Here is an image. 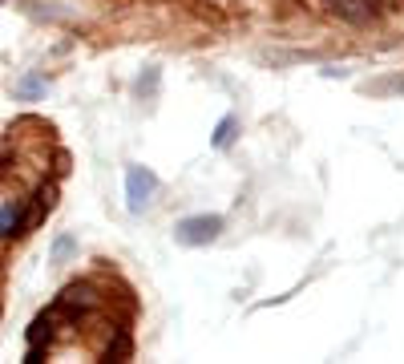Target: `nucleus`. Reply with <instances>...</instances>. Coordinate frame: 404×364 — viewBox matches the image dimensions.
<instances>
[{
    "label": "nucleus",
    "mask_w": 404,
    "mask_h": 364,
    "mask_svg": "<svg viewBox=\"0 0 404 364\" xmlns=\"http://www.w3.org/2000/svg\"><path fill=\"white\" fill-rule=\"evenodd\" d=\"M218 235H222V218L218 215H191V218H178V227H174V239L186 243V247L214 243Z\"/></svg>",
    "instance_id": "nucleus-1"
},
{
    "label": "nucleus",
    "mask_w": 404,
    "mask_h": 364,
    "mask_svg": "<svg viewBox=\"0 0 404 364\" xmlns=\"http://www.w3.org/2000/svg\"><path fill=\"white\" fill-rule=\"evenodd\" d=\"M154 191H158V178L146 166H130L125 170V194H130V211L142 215L146 207L154 202Z\"/></svg>",
    "instance_id": "nucleus-2"
},
{
    "label": "nucleus",
    "mask_w": 404,
    "mask_h": 364,
    "mask_svg": "<svg viewBox=\"0 0 404 364\" xmlns=\"http://www.w3.org/2000/svg\"><path fill=\"white\" fill-rule=\"evenodd\" d=\"M324 4L348 24H368L380 17V0H324Z\"/></svg>",
    "instance_id": "nucleus-3"
},
{
    "label": "nucleus",
    "mask_w": 404,
    "mask_h": 364,
    "mask_svg": "<svg viewBox=\"0 0 404 364\" xmlns=\"http://www.w3.org/2000/svg\"><path fill=\"white\" fill-rule=\"evenodd\" d=\"M97 308V295H94V288H85V284H73V288H65L61 291V300H57V312H65V315H77L81 312H94Z\"/></svg>",
    "instance_id": "nucleus-4"
},
{
    "label": "nucleus",
    "mask_w": 404,
    "mask_h": 364,
    "mask_svg": "<svg viewBox=\"0 0 404 364\" xmlns=\"http://www.w3.org/2000/svg\"><path fill=\"white\" fill-rule=\"evenodd\" d=\"M24 227V211L17 207V202H8L4 211H0V239H8V235H21Z\"/></svg>",
    "instance_id": "nucleus-5"
},
{
    "label": "nucleus",
    "mask_w": 404,
    "mask_h": 364,
    "mask_svg": "<svg viewBox=\"0 0 404 364\" xmlns=\"http://www.w3.org/2000/svg\"><path fill=\"white\" fill-rule=\"evenodd\" d=\"M235 130H238V118H222L218 130H214V146H231L235 142Z\"/></svg>",
    "instance_id": "nucleus-6"
},
{
    "label": "nucleus",
    "mask_w": 404,
    "mask_h": 364,
    "mask_svg": "<svg viewBox=\"0 0 404 364\" xmlns=\"http://www.w3.org/2000/svg\"><path fill=\"white\" fill-rule=\"evenodd\" d=\"M130 356V336L118 332V340H109V348H105V361H125Z\"/></svg>",
    "instance_id": "nucleus-7"
},
{
    "label": "nucleus",
    "mask_w": 404,
    "mask_h": 364,
    "mask_svg": "<svg viewBox=\"0 0 404 364\" xmlns=\"http://www.w3.org/2000/svg\"><path fill=\"white\" fill-rule=\"evenodd\" d=\"M41 89H45L41 81H21V85H17V94H21V97H37Z\"/></svg>",
    "instance_id": "nucleus-8"
},
{
    "label": "nucleus",
    "mask_w": 404,
    "mask_h": 364,
    "mask_svg": "<svg viewBox=\"0 0 404 364\" xmlns=\"http://www.w3.org/2000/svg\"><path fill=\"white\" fill-rule=\"evenodd\" d=\"M69 251H73V239H61V243H57V259H65Z\"/></svg>",
    "instance_id": "nucleus-9"
}]
</instances>
